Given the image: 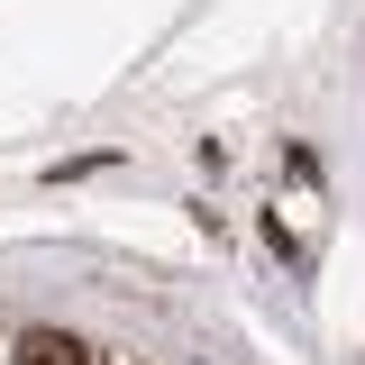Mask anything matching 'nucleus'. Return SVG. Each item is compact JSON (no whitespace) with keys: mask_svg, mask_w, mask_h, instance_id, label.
Instances as JSON below:
<instances>
[{"mask_svg":"<svg viewBox=\"0 0 365 365\" xmlns=\"http://www.w3.org/2000/svg\"><path fill=\"white\" fill-rule=\"evenodd\" d=\"M19 365H91V347L73 329H28V338H19Z\"/></svg>","mask_w":365,"mask_h":365,"instance_id":"f257e3e1","label":"nucleus"}]
</instances>
